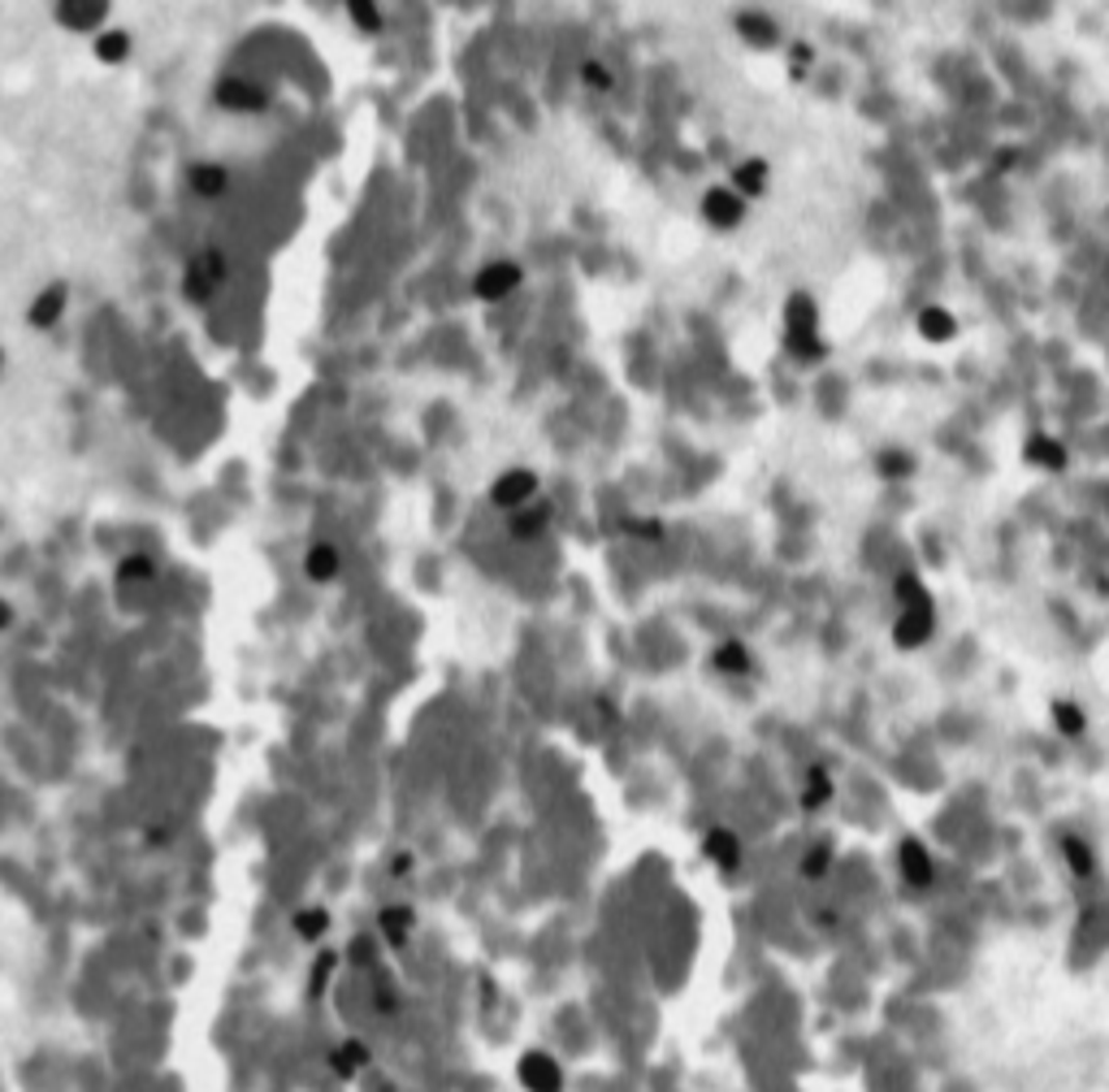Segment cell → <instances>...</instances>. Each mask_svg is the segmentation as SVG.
I'll return each mask as SVG.
<instances>
[{"label": "cell", "mask_w": 1109, "mask_h": 1092, "mask_svg": "<svg viewBox=\"0 0 1109 1092\" xmlns=\"http://www.w3.org/2000/svg\"><path fill=\"white\" fill-rule=\"evenodd\" d=\"M533 495H537V477L529 469H507L495 481V491H490L495 507H507V512H521L525 503H533Z\"/></svg>", "instance_id": "obj_1"}, {"label": "cell", "mask_w": 1109, "mask_h": 1092, "mask_svg": "<svg viewBox=\"0 0 1109 1092\" xmlns=\"http://www.w3.org/2000/svg\"><path fill=\"white\" fill-rule=\"evenodd\" d=\"M516 286H521V270H516L511 260H495V264H486V270L473 278V296L495 304V300H507Z\"/></svg>", "instance_id": "obj_2"}, {"label": "cell", "mask_w": 1109, "mask_h": 1092, "mask_svg": "<svg viewBox=\"0 0 1109 1092\" xmlns=\"http://www.w3.org/2000/svg\"><path fill=\"white\" fill-rule=\"evenodd\" d=\"M221 282H226V270H221V256L209 248V252L195 256V264L187 270V296L191 300H209Z\"/></svg>", "instance_id": "obj_3"}, {"label": "cell", "mask_w": 1109, "mask_h": 1092, "mask_svg": "<svg viewBox=\"0 0 1109 1092\" xmlns=\"http://www.w3.org/2000/svg\"><path fill=\"white\" fill-rule=\"evenodd\" d=\"M53 13H57V22L61 27H70V31H95L105 22V5H83V0H61V5H53Z\"/></svg>", "instance_id": "obj_4"}, {"label": "cell", "mask_w": 1109, "mask_h": 1092, "mask_svg": "<svg viewBox=\"0 0 1109 1092\" xmlns=\"http://www.w3.org/2000/svg\"><path fill=\"white\" fill-rule=\"evenodd\" d=\"M61 308H65V286L57 282V286H44L39 290V300L31 304V326L35 330H48V326H57V317H61Z\"/></svg>", "instance_id": "obj_5"}, {"label": "cell", "mask_w": 1109, "mask_h": 1092, "mask_svg": "<svg viewBox=\"0 0 1109 1092\" xmlns=\"http://www.w3.org/2000/svg\"><path fill=\"white\" fill-rule=\"evenodd\" d=\"M217 101L226 105V109H239V113H243V109H260V105H265V95H260L252 83H243V79H226V83L217 87Z\"/></svg>", "instance_id": "obj_6"}, {"label": "cell", "mask_w": 1109, "mask_h": 1092, "mask_svg": "<svg viewBox=\"0 0 1109 1092\" xmlns=\"http://www.w3.org/2000/svg\"><path fill=\"white\" fill-rule=\"evenodd\" d=\"M191 187L200 191V196H226V187H230V169H221V165H195L191 169Z\"/></svg>", "instance_id": "obj_7"}, {"label": "cell", "mask_w": 1109, "mask_h": 1092, "mask_svg": "<svg viewBox=\"0 0 1109 1092\" xmlns=\"http://www.w3.org/2000/svg\"><path fill=\"white\" fill-rule=\"evenodd\" d=\"M338 564H342V560H338V551L326 547V542L308 551V577H312V581H334V577H338Z\"/></svg>", "instance_id": "obj_8"}, {"label": "cell", "mask_w": 1109, "mask_h": 1092, "mask_svg": "<svg viewBox=\"0 0 1109 1092\" xmlns=\"http://www.w3.org/2000/svg\"><path fill=\"white\" fill-rule=\"evenodd\" d=\"M127 53H131V35L127 31H109V35L95 39V57L101 61H127Z\"/></svg>", "instance_id": "obj_9"}, {"label": "cell", "mask_w": 1109, "mask_h": 1092, "mask_svg": "<svg viewBox=\"0 0 1109 1092\" xmlns=\"http://www.w3.org/2000/svg\"><path fill=\"white\" fill-rule=\"evenodd\" d=\"M547 516H551V507H542V512H537V507H529V512H516L511 516V533H516V538H537L542 525H547Z\"/></svg>", "instance_id": "obj_10"}, {"label": "cell", "mask_w": 1109, "mask_h": 1092, "mask_svg": "<svg viewBox=\"0 0 1109 1092\" xmlns=\"http://www.w3.org/2000/svg\"><path fill=\"white\" fill-rule=\"evenodd\" d=\"M706 217H711V222H720V226L724 222H737V204L724 196V191H716V196H706Z\"/></svg>", "instance_id": "obj_11"}, {"label": "cell", "mask_w": 1109, "mask_h": 1092, "mask_svg": "<svg viewBox=\"0 0 1109 1092\" xmlns=\"http://www.w3.org/2000/svg\"><path fill=\"white\" fill-rule=\"evenodd\" d=\"M153 572H157V568L147 564L143 555H131V560H127V564L117 568V577H121V581H147V577H153Z\"/></svg>", "instance_id": "obj_12"}, {"label": "cell", "mask_w": 1109, "mask_h": 1092, "mask_svg": "<svg viewBox=\"0 0 1109 1092\" xmlns=\"http://www.w3.org/2000/svg\"><path fill=\"white\" fill-rule=\"evenodd\" d=\"M352 18L360 22V27H368V31H378V27H382L378 5H352Z\"/></svg>", "instance_id": "obj_13"}, {"label": "cell", "mask_w": 1109, "mask_h": 1092, "mask_svg": "<svg viewBox=\"0 0 1109 1092\" xmlns=\"http://www.w3.org/2000/svg\"><path fill=\"white\" fill-rule=\"evenodd\" d=\"M585 83L589 87H611V75H603L599 65H585Z\"/></svg>", "instance_id": "obj_14"}, {"label": "cell", "mask_w": 1109, "mask_h": 1092, "mask_svg": "<svg viewBox=\"0 0 1109 1092\" xmlns=\"http://www.w3.org/2000/svg\"><path fill=\"white\" fill-rule=\"evenodd\" d=\"M5 624H9V607H5V603H0V628H5Z\"/></svg>", "instance_id": "obj_15"}, {"label": "cell", "mask_w": 1109, "mask_h": 1092, "mask_svg": "<svg viewBox=\"0 0 1109 1092\" xmlns=\"http://www.w3.org/2000/svg\"><path fill=\"white\" fill-rule=\"evenodd\" d=\"M0 364H5V356H0Z\"/></svg>", "instance_id": "obj_16"}]
</instances>
